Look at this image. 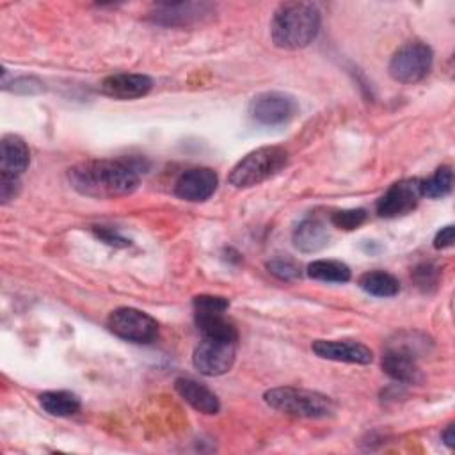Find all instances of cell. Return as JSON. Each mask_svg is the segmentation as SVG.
<instances>
[{
	"label": "cell",
	"mask_w": 455,
	"mask_h": 455,
	"mask_svg": "<svg viewBox=\"0 0 455 455\" xmlns=\"http://www.w3.org/2000/svg\"><path fill=\"white\" fill-rule=\"evenodd\" d=\"M107 327L116 336L133 343H151L158 334L156 320L135 307L114 309L107 318Z\"/></svg>",
	"instance_id": "cell-7"
},
{
	"label": "cell",
	"mask_w": 455,
	"mask_h": 455,
	"mask_svg": "<svg viewBox=\"0 0 455 455\" xmlns=\"http://www.w3.org/2000/svg\"><path fill=\"white\" fill-rule=\"evenodd\" d=\"M98 236L101 238V240H105L107 243H110V245H128V240H124L123 236H119L117 233H114L112 229H107V228H101V229H98Z\"/></svg>",
	"instance_id": "cell-27"
},
{
	"label": "cell",
	"mask_w": 455,
	"mask_h": 455,
	"mask_svg": "<svg viewBox=\"0 0 455 455\" xmlns=\"http://www.w3.org/2000/svg\"><path fill=\"white\" fill-rule=\"evenodd\" d=\"M359 286L375 297H393L400 290V283L395 275L384 270H371L359 277Z\"/></svg>",
	"instance_id": "cell-20"
},
{
	"label": "cell",
	"mask_w": 455,
	"mask_h": 455,
	"mask_svg": "<svg viewBox=\"0 0 455 455\" xmlns=\"http://www.w3.org/2000/svg\"><path fill=\"white\" fill-rule=\"evenodd\" d=\"M236 354V341L219 339V338H204L196 347L192 361L199 373L208 377L224 375L231 370Z\"/></svg>",
	"instance_id": "cell-8"
},
{
	"label": "cell",
	"mask_w": 455,
	"mask_h": 455,
	"mask_svg": "<svg viewBox=\"0 0 455 455\" xmlns=\"http://www.w3.org/2000/svg\"><path fill=\"white\" fill-rule=\"evenodd\" d=\"M68 176L76 192L96 199H110L137 190L140 165L126 158L89 160L69 169Z\"/></svg>",
	"instance_id": "cell-1"
},
{
	"label": "cell",
	"mask_w": 455,
	"mask_h": 455,
	"mask_svg": "<svg viewBox=\"0 0 455 455\" xmlns=\"http://www.w3.org/2000/svg\"><path fill=\"white\" fill-rule=\"evenodd\" d=\"M30 162V153L25 140L18 135H5L0 148V172L20 176L27 171Z\"/></svg>",
	"instance_id": "cell-17"
},
{
	"label": "cell",
	"mask_w": 455,
	"mask_h": 455,
	"mask_svg": "<svg viewBox=\"0 0 455 455\" xmlns=\"http://www.w3.org/2000/svg\"><path fill=\"white\" fill-rule=\"evenodd\" d=\"M453 238H455V229L453 226H444L434 238V247L435 249H446L453 245Z\"/></svg>",
	"instance_id": "cell-26"
},
{
	"label": "cell",
	"mask_w": 455,
	"mask_h": 455,
	"mask_svg": "<svg viewBox=\"0 0 455 455\" xmlns=\"http://www.w3.org/2000/svg\"><path fill=\"white\" fill-rule=\"evenodd\" d=\"M268 270L281 279H293L300 275V268L291 259H274L268 263Z\"/></svg>",
	"instance_id": "cell-25"
},
{
	"label": "cell",
	"mask_w": 455,
	"mask_h": 455,
	"mask_svg": "<svg viewBox=\"0 0 455 455\" xmlns=\"http://www.w3.org/2000/svg\"><path fill=\"white\" fill-rule=\"evenodd\" d=\"M297 101L293 96L277 91H267L252 98L249 114L261 124H283L297 114Z\"/></svg>",
	"instance_id": "cell-9"
},
{
	"label": "cell",
	"mask_w": 455,
	"mask_h": 455,
	"mask_svg": "<svg viewBox=\"0 0 455 455\" xmlns=\"http://www.w3.org/2000/svg\"><path fill=\"white\" fill-rule=\"evenodd\" d=\"M366 219V212L363 208H355V210H339V212H334L331 215V222L339 228V229H355L359 228Z\"/></svg>",
	"instance_id": "cell-23"
},
{
	"label": "cell",
	"mask_w": 455,
	"mask_h": 455,
	"mask_svg": "<svg viewBox=\"0 0 455 455\" xmlns=\"http://www.w3.org/2000/svg\"><path fill=\"white\" fill-rule=\"evenodd\" d=\"M432 48L421 41L402 44L389 60V75L402 84H416L423 80L432 68Z\"/></svg>",
	"instance_id": "cell-6"
},
{
	"label": "cell",
	"mask_w": 455,
	"mask_h": 455,
	"mask_svg": "<svg viewBox=\"0 0 455 455\" xmlns=\"http://www.w3.org/2000/svg\"><path fill=\"white\" fill-rule=\"evenodd\" d=\"M329 231L320 219H304L293 231V243L302 252H316L329 243Z\"/></svg>",
	"instance_id": "cell-18"
},
{
	"label": "cell",
	"mask_w": 455,
	"mask_h": 455,
	"mask_svg": "<svg viewBox=\"0 0 455 455\" xmlns=\"http://www.w3.org/2000/svg\"><path fill=\"white\" fill-rule=\"evenodd\" d=\"M382 368L391 379L407 384L416 382L419 375L414 352L402 343L387 347V350L382 355Z\"/></svg>",
	"instance_id": "cell-15"
},
{
	"label": "cell",
	"mask_w": 455,
	"mask_h": 455,
	"mask_svg": "<svg viewBox=\"0 0 455 455\" xmlns=\"http://www.w3.org/2000/svg\"><path fill=\"white\" fill-rule=\"evenodd\" d=\"M20 187H21L20 176L0 172V199L4 204H7L9 201H12L18 196Z\"/></svg>",
	"instance_id": "cell-24"
},
{
	"label": "cell",
	"mask_w": 455,
	"mask_h": 455,
	"mask_svg": "<svg viewBox=\"0 0 455 455\" xmlns=\"http://www.w3.org/2000/svg\"><path fill=\"white\" fill-rule=\"evenodd\" d=\"M174 387L178 391V395L190 403L196 411L203 412V414H217L220 409V402L217 398V395L206 387L204 384L194 380V379H176Z\"/></svg>",
	"instance_id": "cell-16"
},
{
	"label": "cell",
	"mask_w": 455,
	"mask_h": 455,
	"mask_svg": "<svg viewBox=\"0 0 455 455\" xmlns=\"http://www.w3.org/2000/svg\"><path fill=\"white\" fill-rule=\"evenodd\" d=\"M451 185H453L451 167L443 165L428 180L421 181V196L430 197V199L444 197L446 194H450Z\"/></svg>",
	"instance_id": "cell-22"
},
{
	"label": "cell",
	"mask_w": 455,
	"mask_h": 455,
	"mask_svg": "<svg viewBox=\"0 0 455 455\" xmlns=\"http://www.w3.org/2000/svg\"><path fill=\"white\" fill-rule=\"evenodd\" d=\"M263 398L272 409L299 418H325L334 411V403L329 396L291 386L272 387Z\"/></svg>",
	"instance_id": "cell-4"
},
{
	"label": "cell",
	"mask_w": 455,
	"mask_h": 455,
	"mask_svg": "<svg viewBox=\"0 0 455 455\" xmlns=\"http://www.w3.org/2000/svg\"><path fill=\"white\" fill-rule=\"evenodd\" d=\"M288 164L286 149L279 146H263L247 153L229 172V183L236 188H247L267 181L281 172Z\"/></svg>",
	"instance_id": "cell-3"
},
{
	"label": "cell",
	"mask_w": 455,
	"mask_h": 455,
	"mask_svg": "<svg viewBox=\"0 0 455 455\" xmlns=\"http://www.w3.org/2000/svg\"><path fill=\"white\" fill-rule=\"evenodd\" d=\"M229 307V300L217 295H197L194 297L196 325L204 338H219L236 341L238 332L235 325L226 320L224 311Z\"/></svg>",
	"instance_id": "cell-5"
},
{
	"label": "cell",
	"mask_w": 455,
	"mask_h": 455,
	"mask_svg": "<svg viewBox=\"0 0 455 455\" xmlns=\"http://www.w3.org/2000/svg\"><path fill=\"white\" fill-rule=\"evenodd\" d=\"M213 12V5L210 4H196V2H180V4H162L153 12V20L160 25H190L201 21L203 18Z\"/></svg>",
	"instance_id": "cell-14"
},
{
	"label": "cell",
	"mask_w": 455,
	"mask_h": 455,
	"mask_svg": "<svg viewBox=\"0 0 455 455\" xmlns=\"http://www.w3.org/2000/svg\"><path fill=\"white\" fill-rule=\"evenodd\" d=\"M307 275L325 283H347L350 268L336 259H316L307 265Z\"/></svg>",
	"instance_id": "cell-21"
},
{
	"label": "cell",
	"mask_w": 455,
	"mask_h": 455,
	"mask_svg": "<svg viewBox=\"0 0 455 455\" xmlns=\"http://www.w3.org/2000/svg\"><path fill=\"white\" fill-rule=\"evenodd\" d=\"M421 197V180H402L391 185L377 201V213L386 219H395L416 208Z\"/></svg>",
	"instance_id": "cell-10"
},
{
	"label": "cell",
	"mask_w": 455,
	"mask_h": 455,
	"mask_svg": "<svg viewBox=\"0 0 455 455\" xmlns=\"http://www.w3.org/2000/svg\"><path fill=\"white\" fill-rule=\"evenodd\" d=\"M153 80L140 73H114L101 82V92L114 100H135L146 96Z\"/></svg>",
	"instance_id": "cell-13"
},
{
	"label": "cell",
	"mask_w": 455,
	"mask_h": 455,
	"mask_svg": "<svg viewBox=\"0 0 455 455\" xmlns=\"http://www.w3.org/2000/svg\"><path fill=\"white\" fill-rule=\"evenodd\" d=\"M39 403L48 414L59 418L73 416L80 411V398L71 391H46L39 395Z\"/></svg>",
	"instance_id": "cell-19"
},
{
	"label": "cell",
	"mask_w": 455,
	"mask_h": 455,
	"mask_svg": "<svg viewBox=\"0 0 455 455\" xmlns=\"http://www.w3.org/2000/svg\"><path fill=\"white\" fill-rule=\"evenodd\" d=\"M443 441L451 448L455 444V435H453V425H448L446 430L443 432Z\"/></svg>",
	"instance_id": "cell-28"
},
{
	"label": "cell",
	"mask_w": 455,
	"mask_h": 455,
	"mask_svg": "<svg viewBox=\"0 0 455 455\" xmlns=\"http://www.w3.org/2000/svg\"><path fill=\"white\" fill-rule=\"evenodd\" d=\"M217 183V174L212 169L196 167L180 174L174 185V194L183 201L201 203L213 196Z\"/></svg>",
	"instance_id": "cell-11"
},
{
	"label": "cell",
	"mask_w": 455,
	"mask_h": 455,
	"mask_svg": "<svg viewBox=\"0 0 455 455\" xmlns=\"http://www.w3.org/2000/svg\"><path fill=\"white\" fill-rule=\"evenodd\" d=\"M313 352L329 361L336 363H350V364H368L373 359L371 350L357 341L347 339H316L311 345Z\"/></svg>",
	"instance_id": "cell-12"
},
{
	"label": "cell",
	"mask_w": 455,
	"mask_h": 455,
	"mask_svg": "<svg viewBox=\"0 0 455 455\" xmlns=\"http://www.w3.org/2000/svg\"><path fill=\"white\" fill-rule=\"evenodd\" d=\"M320 11L309 2L281 4L270 23V36L275 46L299 50L307 46L318 34Z\"/></svg>",
	"instance_id": "cell-2"
}]
</instances>
